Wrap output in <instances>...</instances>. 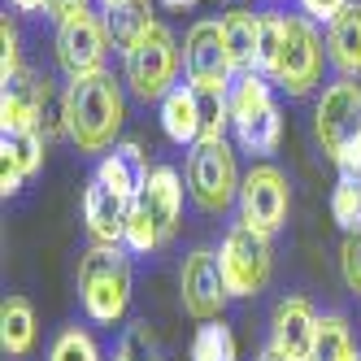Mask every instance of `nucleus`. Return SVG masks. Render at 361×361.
<instances>
[{
    "mask_svg": "<svg viewBox=\"0 0 361 361\" xmlns=\"http://www.w3.org/2000/svg\"><path fill=\"white\" fill-rule=\"evenodd\" d=\"M61 114H66V135L79 144V152H109L122 131L126 100H122V87L114 83V74L100 70L66 83Z\"/></svg>",
    "mask_w": 361,
    "mask_h": 361,
    "instance_id": "f257e3e1",
    "label": "nucleus"
},
{
    "mask_svg": "<svg viewBox=\"0 0 361 361\" xmlns=\"http://www.w3.org/2000/svg\"><path fill=\"white\" fill-rule=\"evenodd\" d=\"M79 300L96 326L122 322L131 305V257L122 244H92L79 262Z\"/></svg>",
    "mask_w": 361,
    "mask_h": 361,
    "instance_id": "f03ea898",
    "label": "nucleus"
},
{
    "mask_svg": "<svg viewBox=\"0 0 361 361\" xmlns=\"http://www.w3.org/2000/svg\"><path fill=\"white\" fill-rule=\"evenodd\" d=\"M326 39L318 31L314 18L305 13H288V31H283V48L274 57V70L266 79L288 92V96H309L318 83H322V70H326Z\"/></svg>",
    "mask_w": 361,
    "mask_h": 361,
    "instance_id": "7ed1b4c3",
    "label": "nucleus"
},
{
    "mask_svg": "<svg viewBox=\"0 0 361 361\" xmlns=\"http://www.w3.org/2000/svg\"><path fill=\"white\" fill-rule=\"evenodd\" d=\"M122 74H126V87H131L144 105L148 100H161L170 96V87H178V39L166 22H152V27L122 53Z\"/></svg>",
    "mask_w": 361,
    "mask_h": 361,
    "instance_id": "20e7f679",
    "label": "nucleus"
},
{
    "mask_svg": "<svg viewBox=\"0 0 361 361\" xmlns=\"http://www.w3.org/2000/svg\"><path fill=\"white\" fill-rule=\"evenodd\" d=\"M240 166L235 148L226 140H196L188 148V192L196 200V209L204 214H226L240 200Z\"/></svg>",
    "mask_w": 361,
    "mask_h": 361,
    "instance_id": "39448f33",
    "label": "nucleus"
},
{
    "mask_svg": "<svg viewBox=\"0 0 361 361\" xmlns=\"http://www.w3.org/2000/svg\"><path fill=\"white\" fill-rule=\"evenodd\" d=\"M218 257H222V274H226L231 296H257L274 274L270 235H262V231L248 226V222H235L226 231Z\"/></svg>",
    "mask_w": 361,
    "mask_h": 361,
    "instance_id": "423d86ee",
    "label": "nucleus"
},
{
    "mask_svg": "<svg viewBox=\"0 0 361 361\" xmlns=\"http://www.w3.org/2000/svg\"><path fill=\"white\" fill-rule=\"evenodd\" d=\"M183 74L200 96H226L235 83V66L226 57V39H222V22L200 18L192 22V31L183 39Z\"/></svg>",
    "mask_w": 361,
    "mask_h": 361,
    "instance_id": "0eeeda50",
    "label": "nucleus"
},
{
    "mask_svg": "<svg viewBox=\"0 0 361 361\" xmlns=\"http://www.w3.org/2000/svg\"><path fill=\"white\" fill-rule=\"evenodd\" d=\"M57 66L66 70V79H83V74H100L109 57V27L105 18H96L92 9H79L57 22Z\"/></svg>",
    "mask_w": 361,
    "mask_h": 361,
    "instance_id": "6e6552de",
    "label": "nucleus"
},
{
    "mask_svg": "<svg viewBox=\"0 0 361 361\" xmlns=\"http://www.w3.org/2000/svg\"><path fill=\"white\" fill-rule=\"evenodd\" d=\"M178 300L196 322H218L222 309L231 300L226 274H222V257L214 248H192L183 257V270H178Z\"/></svg>",
    "mask_w": 361,
    "mask_h": 361,
    "instance_id": "1a4fd4ad",
    "label": "nucleus"
},
{
    "mask_svg": "<svg viewBox=\"0 0 361 361\" xmlns=\"http://www.w3.org/2000/svg\"><path fill=\"white\" fill-rule=\"evenodd\" d=\"M288 204H292V192H288V174L279 166L262 161L244 174L240 183V222L257 226L262 235H274V231L288 222Z\"/></svg>",
    "mask_w": 361,
    "mask_h": 361,
    "instance_id": "9d476101",
    "label": "nucleus"
},
{
    "mask_svg": "<svg viewBox=\"0 0 361 361\" xmlns=\"http://www.w3.org/2000/svg\"><path fill=\"white\" fill-rule=\"evenodd\" d=\"M314 135L326 157H335L344 144H353L361 135V83L357 79L340 74L331 87H322L318 109H314Z\"/></svg>",
    "mask_w": 361,
    "mask_h": 361,
    "instance_id": "9b49d317",
    "label": "nucleus"
},
{
    "mask_svg": "<svg viewBox=\"0 0 361 361\" xmlns=\"http://www.w3.org/2000/svg\"><path fill=\"white\" fill-rule=\"evenodd\" d=\"M48 109V83H39V74L18 66L13 74L0 79V122L5 131H39V118Z\"/></svg>",
    "mask_w": 361,
    "mask_h": 361,
    "instance_id": "f8f14e48",
    "label": "nucleus"
},
{
    "mask_svg": "<svg viewBox=\"0 0 361 361\" xmlns=\"http://www.w3.org/2000/svg\"><path fill=\"white\" fill-rule=\"evenodd\" d=\"M131 214H135V200L92 174V183L83 192V222H87L92 244H122Z\"/></svg>",
    "mask_w": 361,
    "mask_h": 361,
    "instance_id": "ddd939ff",
    "label": "nucleus"
},
{
    "mask_svg": "<svg viewBox=\"0 0 361 361\" xmlns=\"http://www.w3.org/2000/svg\"><path fill=\"white\" fill-rule=\"evenodd\" d=\"M314 335H318V314L305 296H288V300L274 305V318H270V344L274 348H283L296 361H309Z\"/></svg>",
    "mask_w": 361,
    "mask_h": 361,
    "instance_id": "4468645a",
    "label": "nucleus"
},
{
    "mask_svg": "<svg viewBox=\"0 0 361 361\" xmlns=\"http://www.w3.org/2000/svg\"><path fill=\"white\" fill-rule=\"evenodd\" d=\"M140 209L157 222L161 240L174 235L178 214H183V178H178L174 166H152L148 183H144V192H140Z\"/></svg>",
    "mask_w": 361,
    "mask_h": 361,
    "instance_id": "2eb2a0df",
    "label": "nucleus"
},
{
    "mask_svg": "<svg viewBox=\"0 0 361 361\" xmlns=\"http://www.w3.org/2000/svg\"><path fill=\"white\" fill-rule=\"evenodd\" d=\"M161 131L178 148H192L196 140H204V105L192 83L170 87V96L161 100Z\"/></svg>",
    "mask_w": 361,
    "mask_h": 361,
    "instance_id": "dca6fc26",
    "label": "nucleus"
},
{
    "mask_svg": "<svg viewBox=\"0 0 361 361\" xmlns=\"http://www.w3.org/2000/svg\"><path fill=\"white\" fill-rule=\"evenodd\" d=\"M148 174H152V166H148V157H144V148L131 144V140H126V144H114V152H105V157H100V166H96V178H105L109 188H118L122 196H131V200H140Z\"/></svg>",
    "mask_w": 361,
    "mask_h": 361,
    "instance_id": "f3484780",
    "label": "nucleus"
},
{
    "mask_svg": "<svg viewBox=\"0 0 361 361\" xmlns=\"http://www.w3.org/2000/svg\"><path fill=\"white\" fill-rule=\"evenodd\" d=\"M326 57L344 79H361V5H348L326 22Z\"/></svg>",
    "mask_w": 361,
    "mask_h": 361,
    "instance_id": "a211bd4d",
    "label": "nucleus"
},
{
    "mask_svg": "<svg viewBox=\"0 0 361 361\" xmlns=\"http://www.w3.org/2000/svg\"><path fill=\"white\" fill-rule=\"evenodd\" d=\"M235 126V144L244 152H252V157H270V152L279 148L283 140V114L279 105H266V109H257V114H244L231 122Z\"/></svg>",
    "mask_w": 361,
    "mask_h": 361,
    "instance_id": "6ab92c4d",
    "label": "nucleus"
},
{
    "mask_svg": "<svg viewBox=\"0 0 361 361\" xmlns=\"http://www.w3.org/2000/svg\"><path fill=\"white\" fill-rule=\"evenodd\" d=\"M222 39H226V57L235 66V74L257 70V13L252 9H231L222 18Z\"/></svg>",
    "mask_w": 361,
    "mask_h": 361,
    "instance_id": "aec40b11",
    "label": "nucleus"
},
{
    "mask_svg": "<svg viewBox=\"0 0 361 361\" xmlns=\"http://www.w3.org/2000/svg\"><path fill=\"white\" fill-rule=\"evenodd\" d=\"M0 344L9 357H27L35 348V309L22 296H9L0 305Z\"/></svg>",
    "mask_w": 361,
    "mask_h": 361,
    "instance_id": "412c9836",
    "label": "nucleus"
},
{
    "mask_svg": "<svg viewBox=\"0 0 361 361\" xmlns=\"http://www.w3.org/2000/svg\"><path fill=\"white\" fill-rule=\"evenodd\" d=\"M309 361H357L353 348V326L344 314H322L318 318V335H314V353Z\"/></svg>",
    "mask_w": 361,
    "mask_h": 361,
    "instance_id": "4be33fe9",
    "label": "nucleus"
},
{
    "mask_svg": "<svg viewBox=\"0 0 361 361\" xmlns=\"http://www.w3.org/2000/svg\"><path fill=\"white\" fill-rule=\"evenodd\" d=\"M152 22H157V18H152V5H148V0H126V5H118V9L105 13L109 39L122 48V53H126V48H131L148 27H152Z\"/></svg>",
    "mask_w": 361,
    "mask_h": 361,
    "instance_id": "5701e85b",
    "label": "nucleus"
},
{
    "mask_svg": "<svg viewBox=\"0 0 361 361\" xmlns=\"http://www.w3.org/2000/svg\"><path fill=\"white\" fill-rule=\"evenodd\" d=\"M0 161H9L22 178H31L44 166V140H39V131H0Z\"/></svg>",
    "mask_w": 361,
    "mask_h": 361,
    "instance_id": "b1692460",
    "label": "nucleus"
},
{
    "mask_svg": "<svg viewBox=\"0 0 361 361\" xmlns=\"http://www.w3.org/2000/svg\"><path fill=\"white\" fill-rule=\"evenodd\" d=\"M192 361H240V344H235V331H231L222 318L218 322H204L192 340Z\"/></svg>",
    "mask_w": 361,
    "mask_h": 361,
    "instance_id": "393cba45",
    "label": "nucleus"
},
{
    "mask_svg": "<svg viewBox=\"0 0 361 361\" xmlns=\"http://www.w3.org/2000/svg\"><path fill=\"white\" fill-rule=\"evenodd\" d=\"M283 31H288V13L283 9H262L257 13V70L270 74L274 57L283 48Z\"/></svg>",
    "mask_w": 361,
    "mask_h": 361,
    "instance_id": "a878e982",
    "label": "nucleus"
},
{
    "mask_svg": "<svg viewBox=\"0 0 361 361\" xmlns=\"http://www.w3.org/2000/svg\"><path fill=\"white\" fill-rule=\"evenodd\" d=\"M331 218L340 222L344 235H357V231H361V183H353V178H340V183H335Z\"/></svg>",
    "mask_w": 361,
    "mask_h": 361,
    "instance_id": "bb28decb",
    "label": "nucleus"
},
{
    "mask_svg": "<svg viewBox=\"0 0 361 361\" xmlns=\"http://www.w3.org/2000/svg\"><path fill=\"white\" fill-rule=\"evenodd\" d=\"M48 361H100V348L83 326H66L48 348Z\"/></svg>",
    "mask_w": 361,
    "mask_h": 361,
    "instance_id": "cd10ccee",
    "label": "nucleus"
},
{
    "mask_svg": "<svg viewBox=\"0 0 361 361\" xmlns=\"http://www.w3.org/2000/svg\"><path fill=\"white\" fill-rule=\"evenodd\" d=\"M166 240H161V231H157V222H152L144 209H140V200H135V214H131V222H126V235H122V248L126 252H135V257H144V252H152V248H161Z\"/></svg>",
    "mask_w": 361,
    "mask_h": 361,
    "instance_id": "c85d7f7f",
    "label": "nucleus"
},
{
    "mask_svg": "<svg viewBox=\"0 0 361 361\" xmlns=\"http://www.w3.org/2000/svg\"><path fill=\"white\" fill-rule=\"evenodd\" d=\"M118 357H126V361H157V340H152L148 322H131V326H126L122 344H118Z\"/></svg>",
    "mask_w": 361,
    "mask_h": 361,
    "instance_id": "c756f323",
    "label": "nucleus"
},
{
    "mask_svg": "<svg viewBox=\"0 0 361 361\" xmlns=\"http://www.w3.org/2000/svg\"><path fill=\"white\" fill-rule=\"evenodd\" d=\"M340 274H344V288L353 296H361V231L348 235L344 248H340Z\"/></svg>",
    "mask_w": 361,
    "mask_h": 361,
    "instance_id": "7c9ffc66",
    "label": "nucleus"
},
{
    "mask_svg": "<svg viewBox=\"0 0 361 361\" xmlns=\"http://www.w3.org/2000/svg\"><path fill=\"white\" fill-rule=\"evenodd\" d=\"M331 161H335V170H340V178H353V183H361V135H357L353 144H344Z\"/></svg>",
    "mask_w": 361,
    "mask_h": 361,
    "instance_id": "2f4dec72",
    "label": "nucleus"
},
{
    "mask_svg": "<svg viewBox=\"0 0 361 361\" xmlns=\"http://www.w3.org/2000/svg\"><path fill=\"white\" fill-rule=\"evenodd\" d=\"M348 5H353V0H300V13L314 18V22H335Z\"/></svg>",
    "mask_w": 361,
    "mask_h": 361,
    "instance_id": "473e14b6",
    "label": "nucleus"
},
{
    "mask_svg": "<svg viewBox=\"0 0 361 361\" xmlns=\"http://www.w3.org/2000/svg\"><path fill=\"white\" fill-rule=\"evenodd\" d=\"M0 39H5V66H0V79H5V74H13L22 66V57H18V31H13L9 18H5V27H0Z\"/></svg>",
    "mask_w": 361,
    "mask_h": 361,
    "instance_id": "72a5a7b5",
    "label": "nucleus"
},
{
    "mask_svg": "<svg viewBox=\"0 0 361 361\" xmlns=\"http://www.w3.org/2000/svg\"><path fill=\"white\" fill-rule=\"evenodd\" d=\"M0 192H5V196H18L22 192V174L9 161H0Z\"/></svg>",
    "mask_w": 361,
    "mask_h": 361,
    "instance_id": "f704fd0d",
    "label": "nucleus"
},
{
    "mask_svg": "<svg viewBox=\"0 0 361 361\" xmlns=\"http://www.w3.org/2000/svg\"><path fill=\"white\" fill-rule=\"evenodd\" d=\"M79 9H87V0H48V13H53L57 22L70 18V13H79Z\"/></svg>",
    "mask_w": 361,
    "mask_h": 361,
    "instance_id": "c9c22d12",
    "label": "nucleus"
},
{
    "mask_svg": "<svg viewBox=\"0 0 361 361\" xmlns=\"http://www.w3.org/2000/svg\"><path fill=\"white\" fill-rule=\"evenodd\" d=\"M9 5H13L18 13H39V9L48 13V0H9Z\"/></svg>",
    "mask_w": 361,
    "mask_h": 361,
    "instance_id": "e433bc0d",
    "label": "nucleus"
},
{
    "mask_svg": "<svg viewBox=\"0 0 361 361\" xmlns=\"http://www.w3.org/2000/svg\"><path fill=\"white\" fill-rule=\"evenodd\" d=\"M257 361H296V357H288V353H283V348H274V344H270V348H266L262 357H257Z\"/></svg>",
    "mask_w": 361,
    "mask_h": 361,
    "instance_id": "4c0bfd02",
    "label": "nucleus"
},
{
    "mask_svg": "<svg viewBox=\"0 0 361 361\" xmlns=\"http://www.w3.org/2000/svg\"><path fill=\"white\" fill-rule=\"evenodd\" d=\"M161 5H166V9H192L196 0H161Z\"/></svg>",
    "mask_w": 361,
    "mask_h": 361,
    "instance_id": "58836bf2",
    "label": "nucleus"
},
{
    "mask_svg": "<svg viewBox=\"0 0 361 361\" xmlns=\"http://www.w3.org/2000/svg\"><path fill=\"white\" fill-rule=\"evenodd\" d=\"M118 5H126V0H100V9H105V13H109V9H118Z\"/></svg>",
    "mask_w": 361,
    "mask_h": 361,
    "instance_id": "ea45409f",
    "label": "nucleus"
},
{
    "mask_svg": "<svg viewBox=\"0 0 361 361\" xmlns=\"http://www.w3.org/2000/svg\"><path fill=\"white\" fill-rule=\"evenodd\" d=\"M357 361H361V348H357Z\"/></svg>",
    "mask_w": 361,
    "mask_h": 361,
    "instance_id": "a19ab883",
    "label": "nucleus"
},
{
    "mask_svg": "<svg viewBox=\"0 0 361 361\" xmlns=\"http://www.w3.org/2000/svg\"><path fill=\"white\" fill-rule=\"evenodd\" d=\"M114 361H126V357H114Z\"/></svg>",
    "mask_w": 361,
    "mask_h": 361,
    "instance_id": "79ce46f5",
    "label": "nucleus"
}]
</instances>
